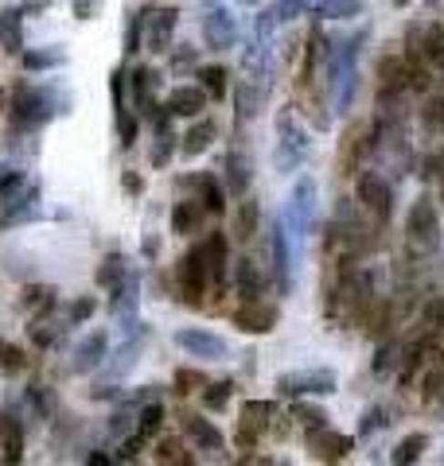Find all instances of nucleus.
I'll list each match as a JSON object with an SVG mask.
<instances>
[{"label": "nucleus", "mask_w": 444, "mask_h": 466, "mask_svg": "<svg viewBox=\"0 0 444 466\" xmlns=\"http://www.w3.org/2000/svg\"><path fill=\"white\" fill-rule=\"evenodd\" d=\"M305 8H312V0H277V20H293V16H300Z\"/></svg>", "instance_id": "5fc2aeb1"}, {"label": "nucleus", "mask_w": 444, "mask_h": 466, "mask_svg": "<svg viewBox=\"0 0 444 466\" xmlns=\"http://www.w3.org/2000/svg\"><path fill=\"white\" fill-rule=\"evenodd\" d=\"M176 24H180V12L176 8H152V12H140V20H137L140 35L149 39L152 51H164L168 47V39H171V32H176Z\"/></svg>", "instance_id": "2eb2a0df"}, {"label": "nucleus", "mask_w": 444, "mask_h": 466, "mask_svg": "<svg viewBox=\"0 0 444 466\" xmlns=\"http://www.w3.org/2000/svg\"><path fill=\"white\" fill-rule=\"evenodd\" d=\"M231 276H234V296L242 303H262L265 288H269V276L262 272V265H257L253 257H238L231 265Z\"/></svg>", "instance_id": "9d476101"}, {"label": "nucleus", "mask_w": 444, "mask_h": 466, "mask_svg": "<svg viewBox=\"0 0 444 466\" xmlns=\"http://www.w3.org/2000/svg\"><path fill=\"white\" fill-rule=\"evenodd\" d=\"M293 420L300 424V431H316V428H327V416L320 404H308V397H300V400H293Z\"/></svg>", "instance_id": "473e14b6"}, {"label": "nucleus", "mask_w": 444, "mask_h": 466, "mask_svg": "<svg viewBox=\"0 0 444 466\" xmlns=\"http://www.w3.org/2000/svg\"><path fill=\"white\" fill-rule=\"evenodd\" d=\"M386 424H390V420H386V408H382V404H370L367 412H363L359 431H355V435H359V440H367V435H375V431L386 428Z\"/></svg>", "instance_id": "de8ad7c7"}, {"label": "nucleus", "mask_w": 444, "mask_h": 466, "mask_svg": "<svg viewBox=\"0 0 444 466\" xmlns=\"http://www.w3.org/2000/svg\"><path fill=\"white\" fill-rule=\"evenodd\" d=\"M406 58L409 63H433L444 58V27L440 24H413L406 35Z\"/></svg>", "instance_id": "1a4fd4ad"}, {"label": "nucleus", "mask_w": 444, "mask_h": 466, "mask_svg": "<svg viewBox=\"0 0 444 466\" xmlns=\"http://www.w3.org/2000/svg\"><path fill=\"white\" fill-rule=\"evenodd\" d=\"M211 381V377L203 370H191V366H180L176 373H171V389H176V397H191V392H199Z\"/></svg>", "instance_id": "f704fd0d"}, {"label": "nucleus", "mask_w": 444, "mask_h": 466, "mask_svg": "<svg viewBox=\"0 0 444 466\" xmlns=\"http://www.w3.org/2000/svg\"><path fill=\"white\" fill-rule=\"evenodd\" d=\"M269 253H274V280H277V291L289 296L293 291V253H289V233H284V222H274L269 229Z\"/></svg>", "instance_id": "4468645a"}, {"label": "nucleus", "mask_w": 444, "mask_h": 466, "mask_svg": "<svg viewBox=\"0 0 444 466\" xmlns=\"http://www.w3.org/2000/svg\"><path fill=\"white\" fill-rule=\"evenodd\" d=\"M199 187V202H203V210L211 218H222L226 214V202H231V195H226V187L219 179H211V175H203V179H191Z\"/></svg>", "instance_id": "cd10ccee"}, {"label": "nucleus", "mask_w": 444, "mask_h": 466, "mask_svg": "<svg viewBox=\"0 0 444 466\" xmlns=\"http://www.w3.org/2000/svg\"><path fill=\"white\" fill-rule=\"evenodd\" d=\"M207 94H203V86H176V90H168L164 94V113L168 116H199L207 109Z\"/></svg>", "instance_id": "dca6fc26"}, {"label": "nucleus", "mask_w": 444, "mask_h": 466, "mask_svg": "<svg viewBox=\"0 0 444 466\" xmlns=\"http://www.w3.org/2000/svg\"><path fill=\"white\" fill-rule=\"evenodd\" d=\"M238 416L246 420V424H253L257 431L265 435L269 428H274V420L281 416V404H277V400H242Z\"/></svg>", "instance_id": "bb28decb"}, {"label": "nucleus", "mask_w": 444, "mask_h": 466, "mask_svg": "<svg viewBox=\"0 0 444 466\" xmlns=\"http://www.w3.org/2000/svg\"><path fill=\"white\" fill-rule=\"evenodd\" d=\"M27 183V175L16 167V164H0V198L5 195H12L16 187H24Z\"/></svg>", "instance_id": "3c124183"}, {"label": "nucleus", "mask_w": 444, "mask_h": 466, "mask_svg": "<svg viewBox=\"0 0 444 466\" xmlns=\"http://www.w3.org/2000/svg\"><path fill=\"white\" fill-rule=\"evenodd\" d=\"M257 106H262V90H257L253 82H238L234 86V109L242 121H250V116L257 113Z\"/></svg>", "instance_id": "c9c22d12"}, {"label": "nucleus", "mask_w": 444, "mask_h": 466, "mask_svg": "<svg viewBox=\"0 0 444 466\" xmlns=\"http://www.w3.org/2000/svg\"><path fill=\"white\" fill-rule=\"evenodd\" d=\"M164 420H168V408L160 400H149V404H140V412H137V428L145 440H156V435L164 431Z\"/></svg>", "instance_id": "2f4dec72"}, {"label": "nucleus", "mask_w": 444, "mask_h": 466, "mask_svg": "<svg viewBox=\"0 0 444 466\" xmlns=\"http://www.w3.org/2000/svg\"><path fill=\"white\" fill-rule=\"evenodd\" d=\"M440 330H444V299H429L425 311H421L418 334H433V339H440Z\"/></svg>", "instance_id": "ea45409f"}, {"label": "nucleus", "mask_w": 444, "mask_h": 466, "mask_svg": "<svg viewBox=\"0 0 444 466\" xmlns=\"http://www.w3.org/2000/svg\"><path fill=\"white\" fill-rule=\"evenodd\" d=\"M24 370H27V354L16 342L0 339V377H12V373H24Z\"/></svg>", "instance_id": "e433bc0d"}, {"label": "nucleus", "mask_w": 444, "mask_h": 466, "mask_svg": "<svg viewBox=\"0 0 444 466\" xmlns=\"http://www.w3.org/2000/svg\"><path fill=\"white\" fill-rule=\"evenodd\" d=\"M183 455V440L180 435H160V440H156V451H152V459L160 462V466H171Z\"/></svg>", "instance_id": "a18cd8bd"}, {"label": "nucleus", "mask_w": 444, "mask_h": 466, "mask_svg": "<svg viewBox=\"0 0 444 466\" xmlns=\"http://www.w3.org/2000/svg\"><path fill=\"white\" fill-rule=\"evenodd\" d=\"M129 272H133V265H129V257H125V253H106V257H102V265L94 268V284L102 288V291H113Z\"/></svg>", "instance_id": "393cba45"}, {"label": "nucleus", "mask_w": 444, "mask_h": 466, "mask_svg": "<svg viewBox=\"0 0 444 466\" xmlns=\"http://www.w3.org/2000/svg\"><path fill=\"white\" fill-rule=\"evenodd\" d=\"M429 451V435L425 431H409L406 440H398V447L390 451V466H418Z\"/></svg>", "instance_id": "a878e982"}, {"label": "nucleus", "mask_w": 444, "mask_h": 466, "mask_svg": "<svg viewBox=\"0 0 444 466\" xmlns=\"http://www.w3.org/2000/svg\"><path fill=\"white\" fill-rule=\"evenodd\" d=\"M398 366H402V346H398V342H382L378 354H375V373L386 377V373H394Z\"/></svg>", "instance_id": "79ce46f5"}, {"label": "nucleus", "mask_w": 444, "mask_h": 466, "mask_svg": "<svg viewBox=\"0 0 444 466\" xmlns=\"http://www.w3.org/2000/svg\"><path fill=\"white\" fill-rule=\"evenodd\" d=\"M253 466H293L289 459H281V455H265V459H257Z\"/></svg>", "instance_id": "052dcab7"}, {"label": "nucleus", "mask_w": 444, "mask_h": 466, "mask_svg": "<svg viewBox=\"0 0 444 466\" xmlns=\"http://www.w3.org/2000/svg\"><path fill=\"white\" fill-rule=\"evenodd\" d=\"M55 113H67V94L55 90V86H24L16 94V106H12V116L24 128L47 125Z\"/></svg>", "instance_id": "f03ea898"}, {"label": "nucleus", "mask_w": 444, "mask_h": 466, "mask_svg": "<svg viewBox=\"0 0 444 466\" xmlns=\"http://www.w3.org/2000/svg\"><path fill=\"white\" fill-rule=\"evenodd\" d=\"M203 253L211 265V291H226V276H231V233H222V229L207 233Z\"/></svg>", "instance_id": "ddd939ff"}, {"label": "nucleus", "mask_w": 444, "mask_h": 466, "mask_svg": "<svg viewBox=\"0 0 444 466\" xmlns=\"http://www.w3.org/2000/svg\"><path fill=\"white\" fill-rule=\"evenodd\" d=\"M207 210L199 198H183L171 207V233H180V238H195V233H203V222H207Z\"/></svg>", "instance_id": "6ab92c4d"}, {"label": "nucleus", "mask_w": 444, "mask_h": 466, "mask_svg": "<svg viewBox=\"0 0 444 466\" xmlns=\"http://www.w3.org/2000/svg\"><path fill=\"white\" fill-rule=\"evenodd\" d=\"M262 440H265V435L257 431L253 424H246V420L238 416V424H234V447H238V451H253V447L262 443Z\"/></svg>", "instance_id": "8fccbe9b"}, {"label": "nucleus", "mask_w": 444, "mask_h": 466, "mask_svg": "<svg viewBox=\"0 0 444 466\" xmlns=\"http://www.w3.org/2000/svg\"><path fill=\"white\" fill-rule=\"evenodd\" d=\"M257 229H262V202L253 195H242L238 207H234V226H231V241L238 245H250L257 238Z\"/></svg>", "instance_id": "f3484780"}, {"label": "nucleus", "mask_w": 444, "mask_h": 466, "mask_svg": "<svg viewBox=\"0 0 444 466\" xmlns=\"http://www.w3.org/2000/svg\"><path fill=\"white\" fill-rule=\"evenodd\" d=\"M129 420H133V416H125V412H118V416H113V420H109V431H113V435H121V431L129 428Z\"/></svg>", "instance_id": "bf43d9fd"}, {"label": "nucleus", "mask_w": 444, "mask_h": 466, "mask_svg": "<svg viewBox=\"0 0 444 466\" xmlns=\"http://www.w3.org/2000/svg\"><path fill=\"white\" fill-rule=\"evenodd\" d=\"M320 12H324V16H332V20H347V16H359L363 5H359V0H324Z\"/></svg>", "instance_id": "09e8293b"}, {"label": "nucleus", "mask_w": 444, "mask_h": 466, "mask_svg": "<svg viewBox=\"0 0 444 466\" xmlns=\"http://www.w3.org/2000/svg\"><path fill=\"white\" fill-rule=\"evenodd\" d=\"M24 459V424L8 408H0V466H20Z\"/></svg>", "instance_id": "a211bd4d"}, {"label": "nucleus", "mask_w": 444, "mask_h": 466, "mask_svg": "<svg viewBox=\"0 0 444 466\" xmlns=\"http://www.w3.org/2000/svg\"><path fill=\"white\" fill-rule=\"evenodd\" d=\"M183 435H188L199 451H222L226 447V435L199 412H183Z\"/></svg>", "instance_id": "aec40b11"}, {"label": "nucleus", "mask_w": 444, "mask_h": 466, "mask_svg": "<svg viewBox=\"0 0 444 466\" xmlns=\"http://www.w3.org/2000/svg\"><path fill=\"white\" fill-rule=\"evenodd\" d=\"M137 121H140V116H133L129 109L118 113V133H121V144H125V148H133V144H137Z\"/></svg>", "instance_id": "603ef678"}, {"label": "nucleus", "mask_w": 444, "mask_h": 466, "mask_svg": "<svg viewBox=\"0 0 444 466\" xmlns=\"http://www.w3.org/2000/svg\"><path fill=\"white\" fill-rule=\"evenodd\" d=\"M250 183H253V164H250V156H246V152H231V156H226V179H222L226 195L238 202L242 195H250Z\"/></svg>", "instance_id": "4be33fe9"}, {"label": "nucleus", "mask_w": 444, "mask_h": 466, "mask_svg": "<svg viewBox=\"0 0 444 466\" xmlns=\"http://www.w3.org/2000/svg\"><path fill=\"white\" fill-rule=\"evenodd\" d=\"M0 43L8 55L24 51V12L20 8H5L0 12Z\"/></svg>", "instance_id": "c756f323"}, {"label": "nucleus", "mask_w": 444, "mask_h": 466, "mask_svg": "<svg viewBox=\"0 0 444 466\" xmlns=\"http://www.w3.org/2000/svg\"><path fill=\"white\" fill-rule=\"evenodd\" d=\"M90 400H121V389L118 385H94L90 389Z\"/></svg>", "instance_id": "4d7b16f0"}, {"label": "nucleus", "mask_w": 444, "mask_h": 466, "mask_svg": "<svg viewBox=\"0 0 444 466\" xmlns=\"http://www.w3.org/2000/svg\"><path fill=\"white\" fill-rule=\"evenodd\" d=\"M94 315H98V299H94V296H78V299L67 303V323H75V327L90 323Z\"/></svg>", "instance_id": "a19ab883"}, {"label": "nucleus", "mask_w": 444, "mask_h": 466, "mask_svg": "<svg viewBox=\"0 0 444 466\" xmlns=\"http://www.w3.org/2000/svg\"><path fill=\"white\" fill-rule=\"evenodd\" d=\"M199 78H203V82H199V86H203V94L214 97V101H222L226 90H231V82H226L231 75H226L222 66H203V70H199Z\"/></svg>", "instance_id": "4c0bfd02"}, {"label": "nucleus", "mask_w": 444, "mask_h": 466, "mask_svg": "<svg viewBox=\"0 0 444 466\" xmlns=\"http://www.w3.org/2000/svg\"><path fill=\"white\" fill-rule=\"evenodd\" d=\"M231 397H234V381H207L199 389V404H203L207 412H222V408L231 404Z\"/></svg>", "instance_id": "72a5a7b5"}, {"label": "nucleus", "mask_w": 444, "mask_h": 466, "mask_svg": "<svg viewBox=\"0 0 444 466\" xmlns=\"http://www.w3.org/2000/svg\"><path fill=\"white\" fill-rule=\"evenodd\" d=\"M86 466H113V455L109 451H90V455H86Z\"/></svg>", "instance_id": "13d9d810"}, {"label": "nucleus", "mask_w": 444, "mask_h": 466, "mask_svg": "<svg viewBox=\"0 0 444 466\" xmlns=\"http://www.w3.org/2000/svg\"><path fill=\"white\" fill-rule=\"evenodd\" d=\"M316 214H320V187L312 175H300L293 183V195H289V214H284V222L296 229V238H308L312 229H316Z\"/></svg>", "instance_id": "20e7f679"}, {"label": "nucleus", "mask_w": 444, "mask_h": 466, "mask_svg": "<svg viewBox=\"0 0 444 466\" xmlns=\"http://www.w3.org/2000/svg\"><path fill=\"white\" fill-rule=\"evenodd\" d=\"M121 187H125V195H133V198H137L140 191H145V179H140L137 171H125V175H121Z\"/></svg>", "instance_id": "6e6d98bb"}, {"label": "nucleus", "mask_w": 444, "mask_h": 466, "mask_svg": "<svg viewBox=\"0 0 444 466\" xmlns=\"http://www.w3.org/2000/svg\"><path fill=\"white\" fill-rule=\"evenodd\" d=\"M409 70H413V63H409L406 55L382 58V63H378V82H382V97H386V94H398V90H409Z\"/></svg>", "instance_id": "5701e85b"}, {"label": "nucleus", "mask_w": 444, "mask_h": 466, "mask_svg": "<svg viewBox=\"0 0 444 466\" xmlns=\"http://www.w3.org/2000/svg\"><path fill=\"white\" fill-rule=\"evenodd\" d=\"M355 198H359L375 218H382V222L394 214V187L386 183L378 171H363L359 179H355Z\"/></svg>", "instance_id": "0eeeda50"}, {"label": "nucleus", "mask_w": 444, "mask_h": 466, "mask_svg": "<svg viewBox=\"0 0 444 466\" xmlns=\"http://www.w3.org/2000/svg\"><path fill=\"white\" fill-rule=\"evenodd\" d=\"M109 358V330H90L86 339H78L75 346V358H70V370H75L78 377L102 370Z\"/></svg>", "instance_id": "f8f14e48"}, {"label": "nucleus", "mask_w": 444, "mask_h": 466, "mask_svg": "<svg viewBox=\"0 0 444 466\" xmlns=\"http://www.w3.org/2000/svg\"><path fill=\"white\" fill-rule=\"evenodd\" d=\"M137 291H140V276H137V272H129L125 280L109 291V315H125V319H133Z\"/></svg>", "instance_id": "c85d7f7f"}, {"label": "nucleus", "mask_w": 444, "mask_h": 466, "mask_svg": "<svg viewBox=\"0 0 444 466\" xmlns=\"http://www.w3.org/2000/svg\"><path fill=\"white\" fill-rule=\"evenodd\" d=\"M176 288H180V299L188 308H203L207 296H211V265H207V253H203V241H195L188 253L176 260Z\"/></svg>", "instance_id": "f257e3e1"}, {"label": "nucleus", "mask_w": 444, "mask_h": 466, "mask_svg": "<svg viewBox=\"0 0 444 466\" xmlns=\"http://www.w3.org/2000/svg\"><path fill=\"white\" fill-rule=\"evenodd\" d=\"M421 125L429 128L433 137H444V94H433L421 106Z\"/></svg>", "instance_id": "58836bf2"}, {"label": "nucleus", "mask_w": 444, "mask_h": 466, "mask_svg": "<svg viewBox=\"0 0 444 466\" xmlns=\"http://www.w3.org/2000/svg\"><path fill=\"white\" fill-rule=\"evenodd\" d=\"M277 397L284 400H300V397H332L339 389V377L336 370H293V373H281L277 381Z\"/></svg>", "instance_id": "7ed1b4c3"}, {"label": "nucleus", "mask_w": 444, "mask_h": 466, "mask_svg": "<svg viewBox=\"0 0 444 466\" xmlns=\"http://www.w3.org/2000/svg\"><path fill=\"white\" fill-rule=\"evenodd\" d=\"M234 35H238V24L231 12H222V8H214L203 16V39L211 43L214 51H226V47H234Z\"/></svg>", "instance_id": "412c9836"}, {"label": "nucleus", "mask_w": 444, "mask_h": 466, "mask_svg": "<svg viewBox=\"0 0 444 466\" xmlns=\"http://www.w3.org/2000/svg\"><path fill=\"white\" fill-rule=\"evenodd\" d=\"M176 346L183 350V354L203 358V361H222L226 354H231V346H226L222 334L203 330V327H183V330H176Z\"/></svg>", "instance_id": "6e6552de"}, {"label": "nucleus", "mask_w": 444, "mask_h": 466, "mask_svg": "<svg viewBox=\"0 0 444 466\" xmlns=\"http://www.w3.org/2000/svg\"><path fill=\"white\" fill-rule=\"evenodd\" d=\"M171 466H195V455H191V451H183V455H180L176 462H171Z\"/></svg>", "instance_id": "680f3d73"}, {"label": "nucleus", "mask_w": 444, "mask_h": 466, "mask_svg": "<svg viewBox=\"0 0 444 466\" xmlns=\"http://www.w3.org/2000/svg\"><path fill=\"white\" fill-rule=\"evenodd\" d=\"M55 303H59V291L51 284H27L20 296V308L27 311V319H47L55 311Z\"/></svg>", "instance_id": "b1692460"}, {"label": "nucleus", "mask_w": 444, "mask_h": 466, "mask_svg": "<svg viewBox=\"0 0 444 466\" xmlns=\"http://www.w3.org/2000/svg\"><path fill=\"white\" fill-rule=\"evenodd\" d=\"M305 447L316 462L339 466L355 451V435H343V431H336L332 424H327V428H316V431H305Z\"/></svg>", "instance_id": "423d86ee"}, {"label": "nucleus", "mask_w": 444, "mask_h": 466, "mask_svg": "<svg viewBox=\"0 0 444 466\" xmlns=\"http://www.w3.org/2000/svg\"><path fill=\"white\" fill-rule=\"evenodd\" d=\"M214 137H219V125H214L211 121V116H207V121H199V125H191V133L188 137H183V144H180V152L183 156H203L207 148H211V144H214Z\"/></svg>", "instance_id": "7c9ffc66"}, {"label": "nucleus", "mask_w": 444, "mask_h": 466, "mask_svg": "<svg viewBox=\"0 0 444 466\" xmlns=\"http://www.w3.org/2000/svg\"><path fill=\"white\" fill-rule=\"evenodd\" d=\"M231 323L242 330V334H274L277 323H281V308L277 303H242V308L231 315Z\"/></svg>", "instance_id": "9b49d317"}, {"label": "nucleus", "mask_w": 444, "mask_h": 466, "mask_svg": "<svg viewBox=\"0 0 444 466\" xmlns=\"http://www.w3.org/2000/svg\"><path fill=\"white\" fill-rule=\"evenodd\" d=\"M63 63H67L63 51H24V70H55Z\"/></svg>", "instance_id": "37998d69"}, {"label": "nucleus", "mask_w": 444, "mask_h": 466, "mask_svg": "<svg viewBox=\"0 0 444 466\" xmlns=\"http://www.w3.org/2000/svg\"><path fill=\"white\" fill-rule=\"evenodd\" d=\"M27 404L36 408V416H39V420H51V416H55V392H47L39 381H36V385H27Z\"/></svg>", "instance_id": "c03bdc74"}, {"label": "nucleus", "mask_w": 444, "mask_h": 466, "mask_svg": "<svg viewBox=\"0 0 444 466\" xmlns=\"http://www.w3.org/2000/svg\"><path fill=\"white\" fill-rule=\"evenodd\" d=\"M27 334H32V342H36L39 350H51L55 342H59L63 327H47V319H32V327H27Z\"/></svg>", "instance_id": "49530a36"}, {"label": "nucleus", "mask_w": 444, "mask_h": 466, "mask_svg": "<svg viewBox=\"0 0 444 466\" xmlns=\"http://www.w3.org/2000/svg\"><path fill=\"white\" fill-rule=\"evenodd\" d=\"M406 238H409L413 249H421V253H433L440 245V214H437V202L429 195H421L413 202V210L406 218Z\"/></svg>", "instance_id": "39448f33"}, {"label": "nucleus", "mask_w": 444, "mask_h": 466, "mask_svg": "<svg viewBox=\"0 0 444 466\" xmlns=\"http://www.w3.org/2000/svg\"><path fill=\"white\" fill-rule=\"evenodd\" d=\"M145 435H140V431H133V435H125V440L118 443V459H125V462H133L137 455H140V451H145Z\"/></svg>", "instance_id": "864d4df0"}]
</instances>
